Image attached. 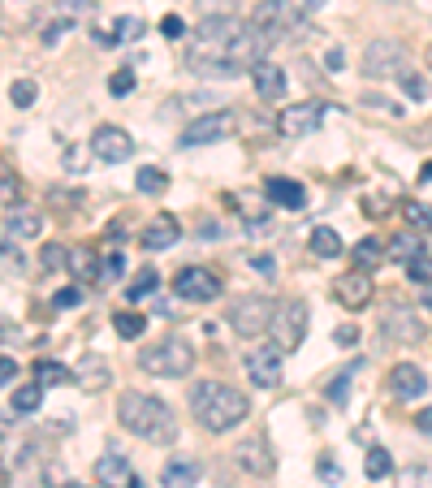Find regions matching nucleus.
I'll return each mask as SVG.
<instances>
[{
  "mask_svg": "<svg viewBox=\"0 0 432 488\" xmlns=\"http://www.w3.org/2000/svg\"><path fill=\"white\" fill-rule=\"evenodd\" d=\"M251 87H256V96L264 99V104H277V99H286V70L264 57L256 70H251Z\"/></svg>",
  "mask_w": 432,
  "mask_h": 488,
  "instance_id": "6ab92c4d",
  "label": "nucleus"
},
{
  "mask_svg": "<svg viewBox=\"0 0 432 488\" xmlns=\"http://www.w3.org/2000/svg\"><path fill=\"white\" fill-rule=\"evenodd\" d=\"M354 264H359V268H368V273H372L376 264H380V259H385V251H380V242H376V238H363V242H354Z\"/></svg>",
  "mask_w": 432,
  "mask_h": 488,
  "instance_id": "2f4dec72",
  "label": "nucleus"
},
{
  "mask_svg": "<svg viewBox=\"0 0 432 488\" xmlns=\"http://www.w3.org/2000/svg\"><path fill=\"white\" fill-rule=\"evenodd\" d=\"M342 251H346V247H342L337 230H329V225H315V230H312V255H320V259H337Z\"/></svg>",
  "mask_w": 432,
  "mask_h": 488,
  "instance_id": "a878e982",
  "label": "nucleus"
},
{
  "mask_svg": "<svg viewBox=\"0 0 432 488\" xmlns=\"http://www.w3.org/2000/svg\"><path fill=\"white\" fill-rule=\"evenodd\" d=\"M268 48L273 43L264 40L251 22L234 18V14H216L191 31L186 70L208 74V79H238V74H251L259 61L268 57Z\"/></svg>",
  "mask_w": 432,
  "mask_h": 488,
  "instance_id": "f257e3e1",
  "label": "nucleus"
},
{
  "mask_svg": "<svg viewBox=\"0 0 432 488\" xmlns=\"http://www.w3.org/2000/svg\"><path fill=\"white\" fill-rule=\"evenodd\" d=\"M138 368L147 371V376H164V380L191 376V368H195V346L186 337H164L156 346H143L138 351Z\"/></svg>",
  "mask_w": 432,
  "mask_h": 488,
  "instance_id": "20e7f679",
  "label": "nucleus"
},
{
  "mask_svg": "<svg viewBox=\"0 0 432 488\" xmlns=\"http://www.w3.org/2000/svg\"><path fill=\"white\" fill-rule=\"evenodd\" d=\"M315 471H320V480H329V484H337V480H342V467H337L333 458H320V463H315Z\"/></svg>",
  "mask_w": 432,
  "mask_h": 488,
  "instance_id": "8fccbe9b",
  "label": "nucleus"
},
{
  "mask_svg": "<svg viewBox=\"0 0 432 488\" xmlns=\"http://www.w3.org/2000/svg\"><path fill=\"white\" fill-rule=\"evenodd\" d=\"M372 294H376V286H372V273L368 268H351V273H342L333 281V298L346 312H363L372 303Z\"/></svg>",
  "mask_w": 432,
  "mask_h": 488,
  "instance_id": "ddd939ff",
  "label": "nucleus"
},
{
  "mask_svg": "<svg viewBox=\"0 0 432 488\" xmlns=\"http://www.w3.org/2000/svg\"><path fill=\"white\" fill-rule=\"evenodd\" d=\"M342 48H329V52H324V70H329V74H337V70H342Z\"/></svg>",
  "mask_w": 432,
  "mask_h": 488,
  "instance_id": "5fc2aeb1",
  "label": "nucleus"
},
{
  "mask_svg": "<svg viewBox=\"0 0 432 488\" xmlns=\"http://www.w3.org/2000/svg\"><path fill=\"white\" fill-rule=\"evenodd\" d=\"M14 480H9V471H5V463H0V488H9Z\"/></svg>",
  "mask_w": 432,
  "mask_h": 488,
  "instance_id": "bf43d9fd",
  "label": "nucleus"
},
{
  "mask_svg": "<svg viewBox=\"0 0 432 488\" xmlns=\"http://www.w3.org/2000/svg\"><path fill=\"white\" fill-rule=\"evenodd\" d=\"M251 268L264 277H273L277 273V264H273V255H251Z\"/></svg>",
  "mask_w": 432,
  "mask_h": 488,
  "instance_id": "3c124183",
  "label": "nucleus"
},
{
  "mask_svg": "<svg viewBox=\"0 0 432 488\" xmlns=\"http://www.w3.org/2000/svg\"><path fill=\"white\" fill-rule=\"evenodd\" d=\"M428 65H432V52H428Z\"/></svg>",
  "mask_w": 432,
  "mask_h": 488,
  "instance_id": "680f3d73",
  "label": "nucleus"
},
{
  "mask_svg": "<svg viewBox=\"0 0 432 488\" xmlns=\"http://www.w3.org/2000/svg\"><path fill=\"white\" fill-rule=\"evenodd\" d=\"M135 70H117V74H113V79H108V96H130V91H135Z\"/></svg>",
  "mask_w": 432,
  "mask_h": 488,
  "instance_id": "37998d69",
  "label": "nucleus"
},
{
  "mask_svg": "<svg viewBox=\"0 0 432 488\" xmlns=\"http://www.w3.org/2000/svg\"><path fill=\"white\" fill-rule=\"evenodd\" d=\"M380 333L390 337V342H402V346H411V342H424V315L415 312L411 303H390V312L380 315Z\"/></svg>",
  "mask_w": 432,
  "mask_h": 488,
  "instance_id": "9b49d317",
  "label": "nucleus"
},
{
  "mask_svg": "<svg viewBox=\"0 0 432 488\" xmlns=\"http://www.w3.org/2000/svg\"><path fill=\"white\" fill-rule=\"evenodd\" d=\"M135 186H138V195H164V191H169V174L156 169V164H143L135 177Z\"/></svg>",
  "mask_w": 432,
  "mask_h": 488,
  "instance_id": "bb28decb",
  "label": "nucleus"
},
{
  "mask_svg": "<svg viewBox=\"0 0 432 488\" xmlns=\"http://www.w3.org/2000/svg\"><path fill=\"white\" fill-rule=\"evenodd\" d=\"M419 182H432V160L424 164V169H419Z\"/></svg>",
  "mask_w": 432,
  "mask_h": 488,
  "instance_id": "13d9d810",
  "label": "nucleus"
},
{
  "mask_svg": "<svg viewBox=\"0 0 432 488\" xmlns=\"http://www.w3.org/2000/svg\"><path fill=\"white\" fill-rule=\"evenodd\" d=\"M152 290H160V273L156 268H143V273H135V281H130V303H138V298H147Z\"/></svg>",
  "mask_w": 432,
  "mask_h": 488,
  "instance_id": "f704fd0d",
  "label": "nucleus"
},
{
  "mask_svg": "<svg viewBox=\"0 0 432 488\" xmlns=\"http://www.w3.org/2000/svg\"><path fill=\"white\" fill-rule=\"evenodd\" d=\"M234 458H238V467L247 471V475H256V480H268L277 471V454L264 436H247V441L234 449Z\"/></svg>",
  "mask_w": 432,
  "mask_h": 488,
  "instance_id": "dca6fc26",
  "label": "nucleus"
},
{
  "mask_svg": "<svg viewBox=\"0 0 432 488\" xmlns=\"http://www.w3.org/2000/svg\"><path fill=\"white\" fill-rule=\"evenodd\" d=\"M160 35H164V40H182V35H186V22L177 18V14H169V18L160 22Z\"/></svg>",
  "mask_w": 432,
  "mask_h": 488,
  "instance_id": "09e8293b",
  "label": "nucleus"
},
{
  "mask_svg": "<svg viewBox=\"0 0 432 488\" xmlns=\"http://www.w3.org/2000/svg\"><path fill=\"white\" fill-rule=\"evenodd\" d=\"M393 488H432V471L428 467H402V471H393Z\"/></svg>",
  "mask_w": 432,
  "mask_h": 488,
  "instance_id": "72a5a7b5",
  "label": "nucleus"
},
{
  "mask_svg": "<svg viewBox=\"0 0 432 488\" xmlns=\"http://www.w3.org/2000/svg\"><path fill=\"white\" fill-rule=\"evenodd\" d=\"M35 376H40V385H74V371L65 363H48V359L35 363Z\"/></svg>",
  "mask_w": 432,
  "mask_h": 488,
  "instance_id": "c756f323",
  "label": "nucleus"
},
{
  "mask_svg": "<svg viewBox=\"0 0 432 488\" xmlns=\"http://www.w3.org/2000/svg\"><path fill=\"white\" fill-rule=\"evenodd\" d=\"M251 26H256L268 43H281L286 35H295L298 5H295V0H259L256 14H251Z\"/></svg>",
  "mask_w": 432,
  "mask_h": 488,
  "instance_id": "6e6552de",
  "label": "nucleus"
},
{
  "mask_svg": "<svg viewBox=\"0 0 432 488\" xmlns=\"http://www.w3.org/2000/svg\"><path fill=\"white\" fill-rule=\"evenodd\" d=\"M281 135L286 138H312L320 126H324V104L320 99H307V104H290L286 113H281Z\"/></svg>",
  "mask_w": 432,
  "mask_h": 488,
  "instance_id": "2eb2a0df",
  "label": "nucleus"
},
{
  "mask_svg": "<svg viewBox=\"0 0 432 488\" xmlns=\"http://www.w3.org/2000/svg\"><path fill=\"white\" fill-rule=\"evenodd\" d=\"M415 428H419V432H428V436H432V407L415 415Z\"/></svg>",
  "mask_w": 432,
  "mask_h": 488,
  "instance_id": "4d7b16f0",
  "label": "nucleus"
},
{
  "mask_svg": "<svg viewBox=\"0 0 432 488\" xmlns=\"http://www.w3.org/2000/svg\"><path fill=\"white\" fill-rule=\"evenodd\" d=\"M402 216H407V225L432 234V208H428V203H415V199H407V203H402Z\"/></svg>",
  "mask_w": 432,
  "mask_h": 488,
  "instance_id": "e433bc0d",
  "label": "nucleus"
},
{
  "mask_svg": "<svg viewBox=\"0 0 432 488\" xmlns=\"http://www.w3.org/2000/svg\"><path fill=\"white\" fill-rule=\"evenodd\" d=\"M234 135V113H208V117H195L186 130H182V147H208V143H221V138Z\"/></svg>",
  "mask_w": 432,
  "mask_h": 488,
  "instance_id": "4468645a",
  "label": "nucleus"
},
{
  "mask_svg": "<svg viewBox=\"0 0 432 488\" xmlns=\"http://www.w3.org/2000/svg\"><path fill=\"white\" fill-rule=\"evenodd\" d=\"M96 5L91 0H52V14H48V22L40 26V43H61V35L70 31V26H79L87 14H91Z\"/></svg>",
  "mask_w": 432,
  "mask_h": 488,
  "instance_id": "f8f14e48",
  "label": "nucleus"
},
{
  "mask_svg": "<svg viewBox=\"0 0 432 488\" xmlns=\"http://www.w3.org/2000/svg\"><path fill=\"white\" fill-rule=\"evenodd\" d=\"M121 273H126V255H121V251L104 255V264H99V281H117Z\"/></svg>",
  "mask_w": 432,
  "mask_h": 488,
  "instance_id": "c03bdc74",
  "label": "nucleus"
},
{
  "mask_svg": "<svg viewBox=\"0 0 432 488\" xmlns=\"http://www.w3.org/2000/svg\"><path fill=\"white\" fill-rule=\"evenodd\" d=\"M160 484L164 488H195L199 484V463H191V458H169L164 471H160Z\"/></svg>",
  "mask_w": 432,
  "mask_h": 488,
  "instance_id": "b1692460",
  "label": "nucleus"
},
{
  "mask_svg": "<svg viewBox=\"0 0 432 488\" xmlns=\"http://www.w3.org/2000/svg\"><path fill=\"white\" fill-rule=\"evenodd\" d=\"M40 402H43V385H40V380H31V385H18V389H14V410H18V415H35Z\"/></svg>",
  "mask_w": 432,
  "mask_h": 488,
  "instance_id": "cd10ccee",
  "label": "nucleus"
},
{
  "mask_svg": "<svg viewBox=\"0 0 432 488\" xmlns=\"http://www.w3.org/2000/svg\"><path fill=\"white\" fill-rule=\"evenodd\" d=\"M91 152L104 164H121V160L135 156V138L126 135L121 126H99L96 135H91Z\"/></svg>",
  "mask_w": 432,
  "mask_h": 488,
  "instance_id": "f3484780",
  "label": "nucleus"
},
{
  "mask_svg": "<svg viewBox=\"0 0 432 488\" xmlns=\"http://www.w3.org/2000/svg\"><path fill=\"white\" fill-rule=\"evenodd\" d=\"M177 238H182V225H177V216H169V212H160L156 221H147V230H143V247L147 251H169Z\"/></svg>",
  "mask_w": 432,
  "mask_h": 488,
  "instance_id": "412c9836",
  "label": "nucleus"
},
{
  "mask_svg": "<svg viewBox=\"0 0 432 488\" xmlns=\"http://www.w3.org/2000/svg\"><path fill=\"white\" fill-rule=\"evenodd\" d=\"M18 488H52L48 484V475H43L40 467H35V463H31V467L22 471V480H18Z\"/></svg>",
  "mask_w": 432,
  "mask_h": 488,
  "instance_id": "de8ad7c7",
  "label": "nucleus"
},
{
  "mask_svg": "<svg viewBox=\"0 0 432 488\" xmlns=\"http://www.w3.org/2000/svg\"><path fill=\"white\" fill-rule=\"evenodd\" d=\"M65 488H87V484H74V480H70V484H65Z\"/></svg>",
  "mask_w": 432,
  "mask_h": 488,
  "instance_id": "052dcab7",
  "label": "nucleus"
},
{
  "mask_svg": "<svg viewBox=\"0 0 432 488\" xmlns=\"http://www.w3.org/2000/svg\"><path fill=\"white\" fill-rule=\"evenodd\" d=\"M225 315H230V329H234L238 337H264V333L273 329L277 303L268 294H238Z\"/></svg>",
  "mask_w": 432,
  "mask_h": 488,
  "instance_id": "39448f33",
  "label": "nucleus"
},
{
  "mask_svg": "<svg viewBox=\"0 0 432 488\" xmlns=\"http://www.w3.org/2000/svg\"><path fill=\"white\" fill-rule=\"evenodd\" d=\"M390 393L398 402H411V398H424L428 393V376L415 363H393L390 368Z\"/></svg>",
  "mask_w": 432,
  "mask_h": 488,
  "instance_id": "a211bd4d",
  "label": "nucleus"
},
{
  "mask_svg": "<svg viewBox=\"0 0 432 488\" xmlns=\"http://www.w3.org/2000/svg\"><path fill=\"white\" fill-rule=\"evenodd\" d=\"M138 35H143V22L138 18H117L113 22V40H138Z\"/></svg>",
  "mask_w": 432,
  "mask_h": 488,
  "instance_id": "a18cd8bd",
  "label": "nucleus"
},
{
  "mask_svg": "<svg viewBox=\"0 0 432 488\" xmlns=\"http://www.w3.org/2000/svg\"><path fill=\"white\" fill-rule=\"evenodd\" d=\"M424 251V242H419V238L415 234H402V238H393V247H390V255L393 259H402V264H407V259H415V255Z\"/></svg>",
  "mask_w": 432,
  "mask_h": 488,
  "instance_id": "79ce46f5",
  "label": "nucleus"
},
{
  "mask_svg": "<svg viewBox=\"0 0 432 488\" xmlns=\"http://www.w3.org/2000/svg\"><path fill=\"white\" fill-rule=\"evenodd\" d=\"M14 376H18V363L14 359H0V385H9Z\"/></svg>",
  "mask_w": 432,
  "mask_h": 488,
  "instance_id": "6e6d98bb",
  "label": "nucleus"
},
{
  "mask_svg": "<svg viewBox=\"0 0 432 488\" xmlns=\"http://www.w3.org/2000/svg\"><path fill=\"white\" fill-rule=\"evenodd\" d=\"M117 419L126 432H135L152 446H174L177 441V415L169 402H160L152 393H121L117 402Z\"/></svg>",
  "mask_w": 432,
  "mask_h": 488,
  "instance_id": "7ed1b4c3",
  "label": "nucleus"
},
{
  "mask_svg": "<svg viewBox=\"0 0 432 488\" xmlns=\"http://www.w3.org/2000/svg\"><path fill=\"white\" fill-rule=\"evenodd\" d=\"M96 480L104 488H135V471H130V463L121 458V454H99V463H96Z\"/></svg>",
  "mask_w": 432,
  "mask_h": 488,
  "instance_id": "4be33fe9",
  "label": "nucleus"
},
{
  "mask_svg": "<svg viewBox=\"0 0 432 488\" xmlns=\"http://www.w3.org/2000/svg\"><path fill=\"white\" fill-rule=\"evenodd\" d=\"M407 277H411L415 286H432V255L419 251L415 259H407Z\"/></svg>",
  "mask_w": 432,
  "mask_h": 488,
  "instance_id": "4c0bfd02",
  "label": "nucleus"
},
{
  "mask_svg": "<svg viewBox=\"0 0 432 488\" xmlns=\"http://www.w3.org/2000/svg\"><path fill=\"white\" fill-rule=\"evenodd\" d=\"M398 82H402V91H407V96H411V99H424V96H428V82L419 79L415 70H407V74H402V79H398Z\"/></svg>",
  "mask_w": 432,
  "mask_h": 488,
  "instance_id": "49530a36",
  "label": "nucleus"
},
{
  "mask_svg": "<svg viewBox=\"0 0 432 488\" xmlns=\"http://www.w3.org/2000/svg\"><path fill=\"white\" fill-rule=\"evenodd\" d=\"M5 230H9V238H14V242L40 238L43 216H40V212H31V208H14V212H9V221H5Z\"/></svg>",
  "mask_w": 432,
  "mask_h": 488,
  "instance_id": "393cba45",
  "label": "nucleus"
},
{
  "mask_svg": "<svg viewBox=\"0 0 432 488\" xmlns=\"http://www.w3.org/2000/svg\"><path fill=\"white\" fill-rule=\"evenodd\" d=\"M191 415L203 432H234L247 415H251V398L225 380H199L191 389Z\"/></svg>",
  "mask_w": 432,
  "mask_h": 488,
  "instance_id": "f03ea898",
  "label": "nucleus"
},
{
  "mask_svg": "<svg viewBox=\"0 0 432 488\" xmlns=\"http://www.w3.org/2000/svg\"><path fill=\"white\" fill-rule=\"evenodd\" d=\"M70 273L82 277V281H87V277H99L96 251H91V247H74V251H70Z\"/></svg>",
  "mask_w": 432,
  "mask_h": 488,
  "instance_id": "c85d7f7f",
  "label": "nucleus"
},
{
  "mask_svg": "<svg viewBox=\"0 0 432 488\" xmlns=\"http://www.w3.org/2000/svg\"><path fill=\"white\" fill-rule=\"evenodd\" d=\"M79 298H82V294L70 286V290H61L57 298H52V307H79Z\"/></svg>",
  "mask_w": 432,
  "mask_h": 488,
  "instance_id": "603ef678",
  "label": "nucleus"
},
{
  "mask_svg": "<svg viewBox=\"0 0 432 488\" xmlns=\"http://www.w3.org/2000/svg\"><path fill=\"white\" fill-rule=\"evenodd\" d=\"M264 195H268V203L290 208V212H303L307 208V186L303 182H290V177H268L264 182Z\"/></svg>",
  "mask_w": 432,
  "mask_h": 488,
  "instance_id": "aec40b11",
  "label": "nucleus"
},
{
  "mask_svg": "<svg viewBox=\"0 0 432 488\" xmlns=\"http://www.w3.org/2000/svg\"><path fill=\"white\" fill-rule=\"evenodd\" d=\"M108 380H113V371H108V363H104L99 354H82L79 371H74V385H82V389L99 393V389H108Z\"/></svg>",
  "mask_w": 432,
  "mask_h": 488,
  "instance_id": "5701e85b",
  "label": "nucleus"
},
{
  "mask_svg": "<svg viewBox=\"0 0 432 488\" xmlns=\"http://www.w3.org/2000/svg\"><path fill=\"white\" fill-rule=\"evenodd\" d=\"M307 324H312V312H307V303L303 298H286V303H277V315H273V342L281 351L290 354L298 351L303 342H307Z\"/></svg>",
  "mask_w": 432,
  "mask_h": 488,
  "instance_id": "423d86ee",
  "label": "nucleus"
},
{
  "mask_svg": "<svg viewBox=\"0 0 432 488\" xmlns=\"http://www.w3.org/2000/svg\"><path fill=\"white\" fill-rule=\"evenodd\" d=\"M221 290H225V281L212 268H203V264H186L174 277V294L186 298V303H212V298H221Z\"/></svg>",
  "mask_w": 432,
  "mask_h": 488,
  "instance_id": "1a4fd4ad",
  "label": "nucleus"
},
{
  "mask_svg": "<svg viewBox=\"0 0 432 488\" xmlns=\"http://www.w3.org/2000/svg\"><path fill=\"white\" fill-rule=\"evenodd\" d=\"M359 368H363V363H351L346 371H337L333 376V385H329V402H333V407H346V398H351V380L359 376Z\"/></svg>",
  "mask_w": 432,
  "mask_h": 488,
  "instance_id": "7c9ffc66",
  "label": "nucleus"
},
{
  "mask_svg": "<svg viewBox=\"0 0 432 488\" xmlns=\"http://www.w3.org/2000/svg\"><path fill=\"white\" fill-rule=\"evenodd\" d=\"M18 195H22L18 174H9V169L0 164V208H18Z\"/></svg>",
  "mask_w": 432,
  "mask_h": 488,
  "instance_id": "58836bf2",
  "label": "nucleus"
},
{
  "mask_svg": "<svg viewBox=\"0 0 432 488\" xmlns=\"http://www.w3.org/2000/svg\"><path fill=\"white\" fill-rule=\"evenodd\" d=\"M407 74V43L398 40H372L363 48V79L385 82V79H402Z\"/></svg>",
  "mask_w": 432,
  "mask_h": 488,
  "instance_id": "0eeeda50",
  "label": "nucleus"
},
{
  "mask_svg": "<svg viewBox=\"0 0 432 488\" xmlns=\"http://www.w3.org/2000/svg\"><path fill=\"white\" fill-rule=\"evenodd\" d=\"M9 99H14L18 108H31V104L40 99V87H35V82H31V79H18V82H14V87H9Z\"/></svg>",
  "mask_w": 432,
  "mask_h": 488,
  "instance_id": "a19ab883",
  "label": "nucleus"
},
{
  "mask_svg": "<svg viewBox=\"0 0 432 488\" xmlns=\"http://www.w3.org/2000/svg\"><path fill=\"white\" fill-rule=\"evenodd\" d=\"M363 471H368V480H385V475H393L390 449H368V463H363Z\"/></svg>",
  "mask_w": 432,
  "mask_h": 488,
  "instance_id": "c9c22d12",
  "label": "nucleus"
},
{
  "mask_svg": "<svg viewBox=\"0 0 432 488\" xmlns=\"http://www.w3.org/2000/svg\"><path fill=\"white\" fill-rule=\"evenodd\" d=\"M333 337H337V346H354V342H359V329H354V324H342Z\"/></svg>",
  "mask_w": 432,
  "mask_h": 488,
  "instance_id": "864d4df0",
  "label": "nucleus"
},
{
  "mask_svg": "<svg viewBox=\"0 0 432 488\" xmlns=\"http://www.w3.org/2000/svg\"><path fill=\"white\" fill-rule=\"evenodd\" d=\"M40 264H43V268H48V273H57V268H65V264H70V251H65L61 242H43Z\"/></svg>",
  "mask_w": 432,
  "mask_h": 488,
  "instance_id": "ea45409f",
  "label": "nucleus"
},
{
  "mask_svg": "<svg viewBox=\"0 0 432 488\" xmlns=\"http://www.w3.org/2000/svg\"><path fill=\"white\" fill-rule=\"evenodd\" d=\"M113 329H117L121 337H130V342H135V337H143V329H147V315H143V312H117V315H113Z\"/></svg>",
  "mask_w": 432,
  "mask_h": 488,
  "instance_id": "473e14b6",
  "label": "nucleus"
},
{
  "mask_svg": "<svg viewBox=\"0 0 432 488\" xmlns=\"http://www.w3.org/2000/svg\"><path fill=\"white\" fill-rule=\"evenodd\" d=\"M247 376H251L256 389H277V385L286 380V351H281L277 342L256 346V351L247 354Z\"/></svg>",
  "mask_w": 432,
  "mask_h": 488,
  "instance_id": "9d476101",
  "label": "nucleus"
}]
</instances>
